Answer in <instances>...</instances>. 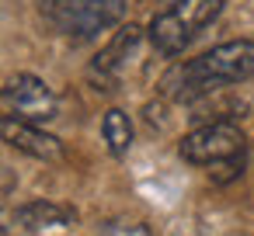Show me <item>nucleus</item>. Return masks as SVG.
Here are the masks:
<instances>
[{"label":"nucleus","instance_id":"5","mask_svg":"<svg viewBox=\"0 0 254 236\" xmlns=\"http://www.w3.org/2000/svg\"><path fill=\"white\" fill-rule=\"evenodd\" d=\"M0 97H4V104L11 108L14 118L32 122V125H46V122H53L60 115V101H56L53 87L35 73H14L4 84Z\"/></svg>","mask_w":254,"mask_h":236},{"label":"nucleus","instance_id":"3","mask_svg":"<svg viewBox=\"0 0 254 236\" xmlns=\"http://www.w3.org/2000/svg\"><path fill=\"white\" fill-rule=\"evenodd\" d=\"M39 14L60 35L91 42L122 21V0H39Z\"/></svg>","mask_w":254,"mask_h":236},{"label":"nucleus","instance_id":"9","mask_svg":"<svg viewBox=\"0 0 254 236\" xmlns=\"http://www.w3.org/2000/svg\"><path fill=\"white\" fill-rule=\"evenodd\" d=\"M101 139H105L112 156H126L132 146V118L122 108H108L101 118Z\"/></svg>","mask_w":254,"mask_h":236},{"label":"nucleus","instance_id":"11","mask_svg":"<svg viewBox=\"0 0 254 236\" xmlns=\"http://www.w3.org/2000/svg\"><path fill=\"white\" fill-rule=\"evenodd\" d=\"M14 226H18V219H14V212L0 201V236H14Z\"/></svg>","mask_w":254,"mask_h":236},{"label":"nucleus","instance_id":"4","mask_svg":"<svg viewBox=\"0 0 254 236\" xmlns=\"http://www.w3.org/2000/svg\"><path fill=\"white\" fill-rule=\"evenodd\" d=\"M247 149V136L240 125L233 122H205L198 129H191L181 142H178V153L185 163H195V167H219L226 160H237L244 156Z\"/></svg>","mask_w":254,"mask_h":236},{"label":"nucleus","instance_id":"2","mask_svg":"<svg viewBox=\"0 0 254 236\" xmlns=\"http://www.w3.org/2000/svg\"><path fill=\"white\" fill-rule=\"evenodd\" d=\"M219 14H223V0H174L167 11L153 14V21H150V28H146V39H150V46H153L160 56L174 59V56H181V52L195 42V35H198L202 28H209Z\"/></svg>","mask_w":254,"mask_h":236},{"label":"nucleus","instance_id":"8","mask_svg":"<svg viewBox=\"0 0 254 236\" xmlns=\"http://www.w3.org/2000/svg\"><path fill=\"white\" fill-rule=\"evenodd\" d=\"M18 226L25 233H53V229H66L77 222V208L73 205H63V201H53V198H35V201H25L18 212H14Z\"/></svg>","mask_w":254,"mask_h":236},{"label":"nucleus","instance_id":"1","mask_svg":"<svg viewBox=\"0 0 254 236\" xmlns=\"http://www.w3.org/2000/svg\"><path fill=\"white\" fill-rule=\"evenodd\" d=\"M251 77H254V39H230L223 46H212L198 59L178 63L164 77L160 87H164V94L171 101L191 104V101L209 97L219 87L244 84Z\"/></svg>","mask_w":254,"mask_h":236},{"label":"nucleus","instance_id":"7","mask_svg":"<svg viewBox=\"0 0 254 236\" xmlns=\"http://www.w3.org/2000/svg\"><path fill=\"white\" fill-rule=\"evenodd\" d=\"M0 142H7L11 149L25 153V156H35V160H46V163H60L66 156L63 142L56 136H49L42 125H32V122H21L14 115H4L0 118Z\"/></svg>","mask_w":254,"mask_h":236},{"label":"nucleus","instance_id":"10","mask_svg":"<svg viewBox=\"0 0 254 236\" xmlns=\"http://www.w3.org/2000/svg\"><path fill=\"white\" fill-rule=\"evenodd\" d=\"M105 236H153L146 222H129V219H112L105 222Z\"/></svg>","mask_w":254,"mask_h":236},{"label":"nucleus","instance_id":"6","mask_svg":"<svg viewBox=\"0 0 254 236\" xmlns=\"http://www.w3.org/2000/svg\"><path fill=\"white\" fill-rule=\"evenodd\" d=\"M143 35H146V28H139V25H122V28L115 32V39L94 56L87 77H91V84H94L98 91H115V84H119L122 73H126V66L136 59V52H139V46H143Z\"/></svg>","mask_w":254,"mask_h":236}]
</instances>
